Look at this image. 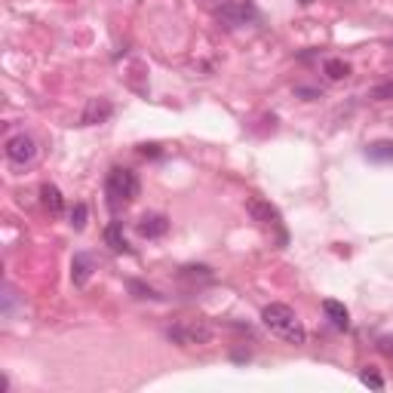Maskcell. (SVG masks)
<instances>
[{"mask_svg":"<svg viewBox=\"0 0 393 393\" xmlns=\"http://www.w3.org/2000/svg\"><path fill=\"white\" fill-rule=\"evenodd\" d=\"M179 277H182V280H191V283H212V280H215L212 271L206 268V264H191V268H182Z\"/></svg>","mask_w":393,"mask_h":393,"instance_id":"obj_15","label":"cell"},{"mask_svg":"<svg viewBox=\"0 0 393 393\" xmlns=\"http://www.w3.org/2000/svg\"><path fill=\"white\" fill-rule=\"evenodd\" d=\"M105 243L111 246V252H123V255H132V246L130 240H126L123 234V221H111L105 228Z\"/></svg>","mask_w":393,"mask_h":393,"instance_id":"obj_11","label":"cell"},{"mask_svg":"<svg viewBox=\"0 0 393 393\" xmlns=\"http://www.w3.org/2000/svg\"><path fill=\"white\" fill-rule=\"evenodd\" d=\"M215 4H221V6H224V4H231V0H215Z\"/></svg>","mask_w":393,"mask_h":393,"instance_id":"obj_23","label":"cell"},{"mask_svg":"<svg viewBox=\"0 0 393 393\" xmlns=\"http://www.w3.org/2000/svg\"><path fill=\"white\" fill-rule=\"evenodd\" d=\"M323 74L329 77V80H344V77H350V65L344 62V58H326V62H323Z\"/></svg>","mask_w":393,"mask_h":393,"instance_id":"obj_14","label":"cell"},{"mask_svg":"<svg viewBox=\"0 0 393 393\" xmlns=\"http://www.w3.org/2000/svg\"><path fill=\"white\" fill-rule=\"evenodd\" d=\"M142 191V182L130 166H114L105 179V200H108V209L111 212H120L126 209L135 197Z\"/></svg>","mask_w":393,"mask_h":393,"instance_id":"obj_2","label":"cell"},{"mask_svg":"<svg viewBox=\"0 0 393 393\" xmlns=\"http://www.w3.org/2000/svg\"><path fill=\"white\" fill-rule=\"evenodd\" d=\"M166 338L179 347H203V344L212 341V326L206 320H197V317H188V320H179L166 329Z\"/></svg>","mask_w":393,"mask_h":393,"instance_id":"obj_4","label":"cell"},{"mask_svg":"<svg viewBox=\"0 0 393 393\" xmlns=\"http://www.w3.org/2000/svg\"><path fill=\"white\" fill-rule=\"evenodd\" d=\"M378 350L384 353V357L393 360V335H381V338H378Z\"/></svg>","mask_w":393,"mask_h":393,"instance_id":"obj_20","label":"cell"},{"mask_svg":"<svg viewBox=\"0 0 393 393\" xmlns=\"http://www.w3.org/2000/svg\"><path fill=\"white\" fill-rule=\"evenodd\" d=\"M41 200H43V206L49 209V215H62L65 212V197H62V191L56 188V184H41Z\"/></svg>","mask_w":393,"mask_h":393,"instance_id":"obj_12","label":"cell"},{"mask_svg":"<svg viewBox=\"0 0 393 393\" xmlns=\"http://www.w3.org/2000/svg\"><path fill=\"white\" fill-rule=\"evenodd\" d=\"M323 313H326V320L332 323L335 329H350V310L344 308L341 301H335V298H326L323 301Z\"/></svg>","mask_w":393,"mask_h":393,"instance_id":"obj_10","label":"cell"},{"mask_svg":"<svg viewBox=\"0 0 393 393\" xmlns=\"http://www.w3.org/2000/svg\"><path fill=\"white\" fill-rule=\"evenodd\" d=\"M215 19H219L228 31H237V28H246V25H258L261 13L255 9V4H249V0H231V4L219 6Z\"/></svg>","mask_w":393,"mask_h":393,"instance_id":"obj_5","label":"cell"},{"mask_svg":"<svg viewBox=\"0 0 393 393\" xmlns=\"http://www.w3.org/2000/svg\"><path fill=\"white\" fill-rule=\"evenodd\" d=\"M111 114H114L111 102H105V98H90V102H86V111L80 117V123L83 126H95V123H105Z\"/></svg>","mask_w":393,"mask_h":393,"instance_id":"obj_9","label":"cell"},{"mask_svg":"<svg viewBox=\"0 0 393 393\" xmlns=\"http://www.w3.org/2000/svg\"><path fill=\"white\" fill-rule=\"evenodd\" d=\"M372 98H378V102H387V98H393V83H381L372 90Z\"/></svg>","mask_w":393,"mask_h":393,"instance_id":"obj_19","label":"cell"},{"mask_svg":"<svg viewBox=\"0 0 393 393\" xmlns=\"http://www.w3.org/2000/svg\"><path fill=\"white\" fill-rule=\"evenodd\" d=\"M86 219H90V209H86V203H74V209H71V228L74 231H83L86 228Z\"/></svg>","mask_w":393,"mask_h":393,"instance_id":"obj_16","label":"cell"},{"mask_svg":"<svg viewBox=\"0 0 393 393\" xmlns=\"http://www.w3.org/2000/svg\"><path fill=\"white\" fill-rule=\"evenodd\" d=\"M93 273H95V258L86 255V252H77L71 258V283L77 289H83L86 283L93 280Z\"/></svg>","mask_w":393,"mask_h":393,"instance_id":"obj_8","label":"cell"},{"mask_svg":"<svg viewBox=\"0 0 393 393\" xmlns=\"http://www.w3.org/2000/svg\"><path fill=\"white\" fill-rule=\"evenodd\" d=\"M298 4H301V6H310V4H313V0H298Z\"/></svg>","mask_w":393,"mask_h":393,"instance_id":"obj_22","label":"cell"},{"mask_svg":"<svg viewBox=\"0 0 393 393\" xmlns=\"http://www.w3.org/2000/svg\"><path fill=\"white\" fill-rule=\"evenodd\" d=\"M135 231H139V237H145V240H160V237H166V231H169V219H166L163 212H147L139 219Z\"/></svg>","mask_w":393,"mask_h":393,"instance_id":"obj_7","label":"cell"},{"mask_svg":"<svg viewBox=\"0 0 393 393\" xmlns=\"http://www.w3.org/2000/svg\"><path fill=\"white\" fill-rule=\"evenodd\" d=\"M261 323L286 344H295V347L308 344V329L301 326L298 313H295L289 304H268V308L261 310Z\"/></svg>","mask_w":393,"mask_h":393,"instance_id":"obj_1","label":"cell"},{"mask_svg":"<svg viewBox=\"0 0 393 393\" xmlns=\"http://www.w3.org/2000/svg\"><path fill=\"white\" fill-rule=\"evenodd\" d=\"M130 289H132V292H139L135 298H163V295H157V289L142 286V283H135V280H130Z\"/></svg>","mask_w":393,"mask_h":393,"instance_id":"obj_18","label":"cell"},{"mask_svg":"<svg viewBox=\"0 0 393 393\" xmlns=\"http://www.w3.org/2000/svg\"><path fill=\"white\" fill-rule=\"evenodd\" d=\"M139 151H142L145 157H147V154H151V157H157V154H160V145H142Z\"/></svg>","mask_w":393,"mask_h":393,"instance_id":"obj_21","label":"cell"},{"mask_svg":"<svg viewBox=\"0 0 393 393\" xmlns=\"http://www.w3.org/2000/svg\"><path fill=\"white\" fill-rule=\"evenodd\" d=\"M246 212L252 215V221L258 224L261 231L273 234L280 246L289 243V234H286V224H283V215H280V209H277V206H273L271 200H261V197H249V200H246Z\"/></svg>","mask_w":393,"mask_h":393,"instance_id":"obj_3","label":"cell"},{"mask_svg":"<svg viewBox=\"0 0 393 393\" xmlns=\"http://www.w3.org/2000/svg\"><path fill=\"white\" fill-rule=\"evenodd\" d=\"M6 160L13 166H31L37 160V142L28 132H16L6 139Z\"/></svg>","mask_w":393,"mask_h":393,"instance_id":"obj_6","label":"cell"},{"mask_svg":"<svg viewBox=\"0 0 393 393\" xmlns=\"http://www.w3.org/2000/svg\"><path fill=\"white\" fill-rule=\"evenodd\" d=\"M366 157L372 163H393V142L381 139V142H372L366 147Z\"/></svg>","mask_w":393,"mask_h":393,"instance_id":"obj_13","label":"cell"},{"mask_svg":"<svg viewBox=\"0 0 393 393\" xmlns=\"http://www.w3.org/2000/svg\"><path fill=\"white\" fill-rule=\"evenodd\" d=\"M360 381H362V384H366V387H375V390H384V378H381V375H378V372H375V369H372V366H369V369H362V372H360Z\"/></svg>","mask_w":393,"mask_h":393,"instance_id":"obj_17","label":"cell"}]
</instances>
